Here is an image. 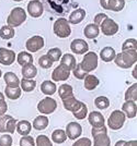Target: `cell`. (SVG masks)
Segmentation results:
<instances>
[{"label":"cell","mask_w":137,"mask_h":146,"mask_svg":"<svg viewBox=\"0 0 137 146\" xmlns=\"http://www.w3.org/2000/svg\"><path fill=\"white\" fill-rule=\"evenodd\" d=\"M115 55H116V52H115L114 48L107 46V47H104L100 51V59L104 61V62H111V61L114 60Z\"/></svg>","instance_id":"cb8c5ba5"},{"label":"cell","mask_w":137,"mask_h":146,"mask_svg":"<svg viewBox=\"0 0 137 146\" xmlns=\"http://www.w3.org/2000/svg\"><path fill=\"white\" fill-rule=\"evenodd\" d=\"M98 62H99V56L94 51H88L85 54L83 59L79 64L85 72L90 73L98 68Z\"/></svg>","instance_id":"277c9868"},{"label":"cell","mask_w":137,"mask_h":146,"mask_svg":"<svg viewBox=\"0 0 137 146\" xmlns=\"http://www.w3.org/2000/svg\"><path fill=\"white\" fill-rule=\"evenodd\" d=\"M3 80L7 86L9 87H20V79L18 75L13 72H7L3 74Z\"/></svg>","instance_id":"d4e9b609"},{"label":"cell","mask_w":137,"mask_h":146,"mask_svg":"<svg viewBox=\"0 0 137 146\" xmlns=\"http://www.w3.org/2000/svg\"><path fill=\"white\" fill-rule=\"evenodd\" d=\"M26 20V12L24 9L21 7H15L11 10L10 14L7 18V23L11 27H18L21 24H23Z\"/></svg>","instance_id":"3957f363"},{"label":"cell","mask_w":137,"mask_h":146,"mask_svg":"<svg viewBox=\"0 0 137 146\" xmlns=\"http://www.w3.org/2000/svg\"><path fill=\"white\" fill-rule=\"evenodd\" d=\"M38 74V69L34 64H26L22 67V76L24 79H34Z\"/></svg>","instance_id":"4dcf8cb0"},{"label":"cell","mask_w":137,"mask_h":146,"mask_svg":"<svg viewBox=\"0 0 137 146\" xmlns=\"http://www.w3.org/2000/svg\"><path fill=\"white\" fill-rule=\"evenodd\" d=\"M41 91L46 96L54 95L56 93V84L54 82H52V81H44L43 83L41 84Z\"/></svg>","instance_id":"f1b7e54d"},{"label":"cell","mask_w":137,"mask_h":146,"mask_svg":"<svg viewBox=\"0 0 137 146\" xmlns=\"http://www.w3.org/2000/svg\"><path fill=\"white\" fill-rule=\"evenodd\" d=\"M122 111L125 113V116L130 119L135 118L137 115V106L136 102L134 100H126L122 106Z\"/></svg>","instance_id":"e0dca14e"},{"label":"cell","mask_w":137,"mask_h":146,"mask_svg":"<svg viewBox=\"0 0 137 146\" xmlns=\"http://www.w3.org/2000/svg\"><path fill=\"white\" fill-rule=\"evenodd\" d=\"M109 2H110V0H100V5H101V7H102L104 10H107Z\"/></svg>","instance_id":"681fc988"},{"label":"cell","mask_w":137,"mask_h":146,"mask_svg":"<svg viewBox=\"0 0 137 146\" xmlns=\"http://www.w3.org/2000/svg\"><path fill=\"white\" fill-rule=\"evenodd\" d=\"M21 94H22V90L20 87H9L6 86L5 88V95L9 99L11 100H17L21 97Z\"/></svg>","instance_id":"f546056e"},{"label":"cell","mask_w":137,"mask_h":146,"mask_svg":"<svg viewBox=\"0 0 137 146\" xmlns=\"http://www.w3.org/2000/svg\"><path fill=\"white\" fill-rule=\"evenodd\" d=\"M38 64H40V67L43 68V69H50L53 66V62L50 60V58L47 56L43 55L38 58Z\"/></svg>","instance_id":"b9f144b4"},{"label":"cell","mask_w":137,"mask_h":146,"mask_svg":"<svg viewBox=\"0 0 137 146\" xmlns=\"http://www.w3.org/2000/svg\"><path fill=\"white\" fill-rule=\"evenodd\" d=\"M32 130V124L28 120H21L15 124V131L20 135H29Z\"/></svg>","instance_id":"603a6c76"},{"label":"cell","mask_w":137,"mask_h":146,"mask_svg":"<svg viewBox=\"0 0 137 146\" xmlns=\"http://www.w3.org/2000/svg\"><path fill=\"white\" fill-rule=\"evenodd\" d=\"M77 103H78V99L75 97V95L71 96V97L66 98V99H62V105H64L65 109L68 110V111H73Z\"/></svg>","instance_id":"ab89813d"},{"label":"cell","mask_w":137,"mask_h":146,"mask_svg":"<svg viewBox=\"0 0 137 146\" xmlns=\"http://www.w3.org/2000/svg\"><path fill=\"white\" fill-rule=\"evenodd\" d=\"M73 115L78 120H83L88 116V107L85 103H82L80 100H78V103L76 104V106L73 109Z\"/></svg>","instance_id":"ac0fdd59"},{"label":"cell","mask_w":137,"mask_h":146,"mask_svg":"<svg viewBox=\"0 0 137 146\" xmlns=\"http://www.w3.org/2000/svg\"><path fill=\"white\" fill-rule=\"evenodd\" d=\"M66 135L67 139L70 140H77L80 137V135L82 134V127L78 122H69L66 125Z\"/></svg>","instance_id":"8fae6325"},{"label":"cell","mask_w":137,"mask_h":146,"mask_svg":"<svg viewBox=\"0 0 137 146\" xmlns=\"http://www.w3.org/2000/svg\"><path fill=\"white\" fill-rule=\"evenodd\" d=\"M94 106L100 110H104L109 108L110 106V100L105 96H99L94 99Z\"/></svg>","instance_id":"d590c367"},{"label":"cell","mask_w":137,"mask_h":146,"mask_svg":"<svg viewBox=\"0 0 137 146\" xmlns=\"http://www.w3.org/2000/svg\"><path fill=\"white\" fill-rule=\"evenodd\" d=\"M125 7V0H110L107 10L114 11V12H120L124 9Z\"/></svg>","instance_id":"836d02e7"},{"label":"cell","mask_w":137,"mask_h":146,"mask_svg":"<svg viewBox=\"0 0 137 146\" xmlns=\"http://www.w3.org/2000/svg\"><path fill=\"white\" fill-rule=\"evenodd\" d=\"M17 61L20 66H26V64H33V56L29 51H21L19 55H17Z\"/></svg>","instance_id":"4316f807"},{"label":"cell","mask_w":137,"mask_h":146,"mask_svg":"<svg viewBox=\"0 0 137 146\" xmlns=\"http://www.w3.org/2000/svg\"><path fill=\"white\" fill-rule=\"evenodd\" d=\"M60 64L64 66L65 68H67L69 71H73L77 66V60L74 57V55L71 54H65L64 56H62L60 58Z\"/></svg>","instance_id":"ffe728a7"},{"label":"cell","mask_w":137,"mask_h":146,"mask_svg":"<svg viewBox=\"0 0 137 146\" xmlns=\"http://www.w3.org/2000/svg\"><path fill=\"white\" fill-rule=\"evenodd\" d=\"M13 140L10 134H2L0 136V146H12Z\"/></svg>","instance_id":"f6af8a7d"},{"label":"cell","mask_w":137,"mask_h":146,"mask_svg":"<svg viewBox=\"0 0 137 146\" xmlns=\"http://www.w3.org/2000/svg\"><path fill=\"white\" fill-rule=\"evenodd\" d=\"M20 146H35V140L31 135H23L20 139Z\"/></svg>","instance_id":"7bdbcfd3"},{"label":"cell","mask_w":137,"mask_h":146,"mask_svg":"<svg viewBox=\"0 0 137 146\" xmlns=\"http://www.w3.org/2000/svg\"><path fill=\"white\" fill-rule=\"evenodd\" d=\"M137 48V40L136 38H127L122 45V51L126 50H136Z\"/></svg>","instance_id":"f35d334b"},{"label":"cell","mask_w":137,"mask_h":146,"mask_svg":"<svg viewBox=\"0 0 137 146\" xmlns=\"http://www.w3.org/2000/svg\"><path fill=\"white\" fill-rule=\"evenodd\" d=\"M35 145L36 146H53V143L52 141L44 134H41L36 137V141H35Z\"/></svg>","instance_id":"60d3db41"},{"label":"cell","mask_w":137,"mask_h":146,"mask_svg":"<svg viewBox=\"0 0 137 146\" xmlns=\"http://www.w3.org/2000/svg\"><path fill=\"white\" fill-rule=\"evenodd\" d=\"M107 18V15H106L105 13H98L95 17H94V24L98 25V26H100L101 25V23L105 20V19Z\"/></svg>","instance_id":"7dc6e473"},{"label":"cell","mask_w":137,"mask_h":146,"mask_svg":"<svg viewBox=\"0 0 137 146\" xmlns=\"http://www.w3.org/2000/svg\"><path fill=\"white\" fill-rule=\"evenodd\" d=\"M36 87V81H34L33 79H23L20 81V88L23 92L26 93H31L35 90Z\"/></svg>","instance_id":"83f0119b"},{"label":"cell","mask_w":137,"mask_h":146,"mask_svg":"<svg viewBox=\"0 0 137 146\" xmlns=\"http://www.w3.org/2000/svg\"><path fill=\"white\" fill-rule=\"evenodd\" d=\"M83 34L85 36L89 38V39H93V38H97L100 34V27L98 25H95L94 23H91V24H88L85 30H83Z\"/></svg>","instance_id":"484cf974"},{"label":"cell","mask_w":137,"mask_h":146,"mask_svg":"<svg viewBox=\"0 0 137 146\" xmlns=\"http://www.w3.org/2000/svg\"><path fill=\"white\" fill-rule=\"evenodd\" d=\"M85 18H86V11L83 9H76V10H74L73 12L70 13L67 21H68L69 24L77 25L79 24L80 22H82Z\"/></svg>","instance_id":"d6986e66"},{"label":"cell","mask_w":137,"mask_h":146,"mask_svg":"<svg viewBox=\"0 0 137 146\" xmlns=\"http://www.w3.org/2000/svg\"><path fill=\"white\" fill-rule=\"evenodd\" d=\"M100 84V80L93 75V74H88L87 76L83 79V85L87 91H93L97 88Z\"/></svg>","instance_id":"44dd1931"},{"label":"cell","mask_w":137,"mask_h":146,"mask_svg":"<svg viewBox=\"0 0 137 146\" xmlns=\"http://www.w3.org/2000/svg\"><path fill=\"white\" fill-rule=\"evenodd\" d=\"M47 57L50 58V60L54 63V62H56V61L60 60V58H62V50L59 48H57V47H55V48H52L50 49L48 51H47Z\"/></svg>","instance_id":"74e56055"},{"label":"cell","mask_w":137,"mask_h":146,"mask_svg":"<svg viewBox=\"0 0 137 146\" xmlns=\"http://www.w3.org/2000/svg\"><path fill=\"white\" fill-rule=\"evenodd\" d=\"M125 99L126 100H137V83L135 82L133 85H131L125 93Z\"/></svg>","instance_id":"8d00e7d4"},{"label":"cell","mask_w":137,"mask_h":146,"mask_svg":"<svg viewBox=\"0 0 137 146\" xmlns=\"http://www.w3.org/2000/svg\"><path fill=\"white\" fill-rule=\"evenodd\" d=\"M58 95L62 99H66V98L74 96L73 86L69 85V84H62L58 87Z\"/></svg>","instance_id":"1f68e13d"},{"label":"cell","mask_w":137,"mask_h":146,"mask_svg":"<svg viewBox=\"0 0 137 146\" xmlns=\"http://www.w3.org/2000/svg\"><path fill=\"white\" fill-rule=\"evenodd\" d=\"M125 120H126V116L122 110H114L107 119V125L111 130L118 131L123 128Z\"/></svg>","instance_id":"8992f818"},{"label":"cell","mask_w":137,"mask_h":146,"mask_svg":"<svg viewBox=\"0 0 137 146\" xmlns=\"http://www.w3.org/2000/svg\"><path fill=\"white\" fill-rule=\"evenodd\" d=\"M14 29L9 26V25H3L1 29H0V37L2 39H11L14 37Z\"/></svg>","instance_id":"e575fe53"},{"label":"cell","mask_w":137,"mask_h":146,"mask_svg":"<svg viewBox=\"0 0 137 146\" xmlns=\"http://www.w3.org/2000/svg\"><path fill=\"white\" fill-rule=\"evenodd\" d=\"M53 30H54V34L58 38H67L71 34L70 25H69L68 21L65 18L57 19L56 21L54 22Z\"/></svg>","instance_id":"5b68a950"},{"label":"cell","mask_w":137,"mask_h":146,"mask_svg":"<svg viewBox=\"0 0 137 146\" xmlns=\"http://www.w3.org/2000/svg\"><path fill=\"white\" fill-rule=\"evenodd\" d=\"M92 146H111V140L107 135V127L103 125L100 128H92Z\"/></svg>","instance_id":"7a4b0ae2"},{"label":"cell","mask_w":137,"mask_h":146,"mask_svg":"<svg viewBox=\"0 0 137 146\" xmlns=\"http://www.w3.org/2000/svg\"><path fill=\"white\" fill-rule=\"evenodd\" d=\"M0 99H5V96H3V94L0 92Z\"/></svg>","instance_id":"db71d44e"},{"label":"cell","mask_w":137,"mask_h":146,"mask_svg":"<svg viewBox=\"0 0 137 146\" xmlns=\"http://www.w3.org/2000/svg\"><path fill=\"white\" fill-rule=\"evenodd\" d=\"M1 76H2V71L0 70V78H1Z\"/></svg>","instance_id":"11a10c76"},{"label":"cell","mask_w":137,"mask_h":146,"mask_svg":"<svg viewBox=\"0 0 137 146\" xmlns=\"http://www.w3.org/2000/svg\"><path fill=\"white\" fill-rule=\"evenodd\" d=\"M124 143H125V141H123V140L118 141V142L115 143V146H124Z\"/></svg>","instance_id":"f5cc1de1"},{"label":"cell","mask_w":137,"mask_h":146,"mask_svg":"<svg viewBox=\"0 0 137 146\" xmlns=\"http://www.w3.org/2000/svg\"><path fill=\"white\" fill-rule=\"evenodd\" d=\"M57 108V103L54 98L45 97L38 104V110L42 115H50Z\"/></svg>","instance_id":"ba28073f"},{"label":"cell","mask_w":137,"mask_h":146,"mask_svg":"<svg viewBox=\"0 0 137 146\" xmlns=\"http://www.w3.org/2000/svg\"><path fill=\"white\" fill-rule=\"evenodd\" d=\"M15 124L17 120L12 116L9 115L0 116V133L13 134L15 131Z\"/></svg>","instance_id":"52a82bcc"},{"label":"cell","mask_w":137,"mask_h":146,"mask_svg":"<svg viewBox=\"0 0 137 146\" xmlns=\"http://www.w3.org/2000/svg\"><path fill=\"white\" fill-rule=\"evenodd\" d=\"M17 55L15 52L11 50V49L3 48L1 47L0 48V63L3 64V66H11L13 62L15 61Z\"/></svg>","instance_id":"9a60e30c"},{"label":"cell","mask_w":137,"mask_h":146,"mask_svg":"<svg viewBox=\"0 0 137 146\" xmlns=\"http://www.w3.org/2000/svg\"><path fill=\"white\" fill-rule=\"evenodd\" d=\"M114 63L121 69H130L137 61V51L136 50H126L115 55Z\"/></svg>","instance_id":"6da1fadb"},{"label":"cell","mask_w":137,"mask_h":146,"mask_svg":"<svg viewBox=\"0 0 137 146\" xmlns=\"http://www.w3.org/2000/svg\"><path fill=\"white\" fill-rule=\"evenodd\" d=\"M13 1H17V2H20V1H23V0H13Z\"/></svg>","instance_id":"9f6ffc18"},{"label":"cell","mask_w":137,"mask_h":146,"mask_svg":"<svg viewBox=\"0 0 137 146\" xmlns=\"http://www.w3.org/2000/svg\"><path fill=\"white\" fill-rule=\"evenodd\" d=\"M7 110H8V105H7L5 99H0V116L6 115Z\"/></svg>","instance_id":"c3c4849f"},{"label":"cell","mask_w":137,"mask_h":146,"mask_svg":"<svg viewBox=\"0 0 137 146\" xmlns=\"http://www.w3.org/2000/svg\"><path fill=\"white\" fill-rule=\"evenodd\" d=\"M99 27L105 36H113L118 32V24L113 19L109 18V17L101 23Z\"/></svg>","instance_id":"9c48e42d"},{"label":"cell","mask_w":137,"mask_h":146,"mask_svg":"<svg viewBox=\"0 0 137 146\" xmlns=\"http://www.w3.org/2000/svg\"><path fill=\"white\" fill-rule=\"evenodd\" d=\"M91 145H92V142H91L90 139H88V137L78 139V140L73 144V146H91Z\"/></svg>","instance_id":"bcb514c9"},{"label":"cell","mask_w":137,"mask_h":146,"mask_svg":"<svg viewBox=\"0 0 137 146\" xmlns=\"http://www.w3.org/2000/svg\"><path fill=\"white\" fill-rule=\"evenodd\" d=\"M70 76V71H69L67 68H65L64 66L59 64L57 66L54 71L52 73V80L54 82H62V81H66L69 79Z\"/></svg>","instance_id":"5bb4252c"},{"label":"cell","mask_w":137,"mask_h":146,"mask_svg":"<svg viewBox=\"0 0 137 146\" xmlns=\"http://www.w3.org/2000/svg\"><path fill=\"white\" fill-rule=\"evenodd\" d=\"M70 50L76 55H85L89 50V45L85 39L77 38L70 43Z\"/></svg>","instance_id":"7c38bea8"},{"label":"cell","mask_w":137,"mask_h":146,"mask_svg":"<svg viewBox=\"0 0 137 146\" xmlns=\"http://www.w3.org/2000/svg\"><path fill=\"white\" fill-rule=\"evenodd\" d=\"M48 123H50L48 118L45 116V115H41V116L36 117L34 119V121L32 123V128H34L35 130H38V131H43V130H45V129L47 128Z\"/></svg>","instance_id":"7402d4cb"},{"label":"cell","mask_w":137,"mask_h":146,"mask_svg":"<svg viewBox=\"0 0 137 146\" xmlns=\"http://www.w3.org/2000/svg\"><path fill=\"white\" fill-rule=\"evenodd\" d=\"M44 12L43 3L38 0H31L28 3V13L32 18H41Z\"/></svg>","instance_id":"4fadbf2b"},{"label":"cell","mask_w":137,"mask_h":146,"mask_svg":"<svg viewBox=\"0 0 137 146\" xmlns=\"http://www.w3.org/2000/svg\"><path fill=\"white\" fill-rule=\"evenodd\" d=\"M87 117L88 120H89V123L92 125V128L103 127L104 123H105L104 117H103V115L100 111H91Z\"/></svg>","instance_id":"2e32d148"},{"label":"cell","mask_w":137,"mask_h":146,"mask_svg":"<svg viewBox=\"0 0 137 146\" xmlns=\"http://www.w3.org/2000/svg\"><path fill=\"white\" fill-rule=\"evenodd\" d=\"M73 73H74V76L78 80H83L88 74H89V73L85 72V71L81 69L80 64H78V63H77V66H76L75 69L73 70Z\"/></svg>","instance_id":"ee69618b"},{"label":"cell","mask_w":137,"mask_h":146,"mask_svg":"<svg viewBox=\"0 0 137 146\" xmlns=\"http://www.w3.org/2000/svg\"><path fill=\"white\" fill-rule=\"evenodd\" d=\"M43 47H44V38L42 36H40V35L32 36L25 43V48L28 49V51L30 54L38 52V50H41Z\"/></svg>","instance_id":"30bf717a"},{"label":"cell","mask_w":137,"mask_h":146,"mask_svg":"<svg viewBox=\"0 0 137 146\" xmlns=\"http://www.w3.org/2000/svg\"><path fill=\"white\" fill-rule=\"evenodd\" d=\"M124 146H137V141H130V142H125Z\"/></svg>","instance_id":"f907efd6"},{"label":"cell","mask_w":137,"mask_h":146,"mask_svg":"<svg viewBox=\"0 0 137 146\" xmlns=\"http://www.w3.org/2000/svg\"><path fill=\"white\" fill-rule=\"evenodd\" d=\"M132 75H133V78L136 80L137 79V67H136V64H135V69L133 70V72H132Z\"/></svg>","instance_id":"816d5d0a"},{"label":"cell","mask_w":137,"mask_h":146,"mask_svg":"<svg viewBox=\"0 0 137 146\" xmlns=\"http://www.w3.org/2000/svg\"><path fill=\"white\" fill-rule=\"evenodd\" d=\"M66 140H67V135L64 130L57 129L52 133V141L56 144H62Z\"/></svg>","instance_id":"d6a6232c"}]
</instances>
